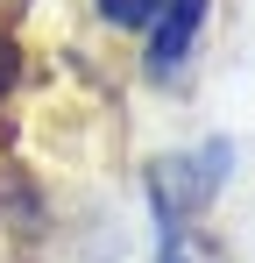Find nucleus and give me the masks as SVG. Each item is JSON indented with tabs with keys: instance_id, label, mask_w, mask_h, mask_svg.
<instances>
[{
	"instance_id": "obj_3",
	"label": "nucleus",
	"mask_w": 255,
	"mask_h": 263,
	"mask_svg": "<svg viewBox=\"0 0 255 263\" xmlns=\"http://www.w3.org/2000/svg\"><path fill=\"white\" fill-rule=\"evenodd\" d=\"M0 220L14 235H36L42 228V199H36V185H29V171H14V164H0Z\"/></svg>"
},
{
	"instance_id": "obj_2",
	"label": "nucleus",
	"mask_w": 255,
	"mask_h": 263,
	"mask_svg": "<svg viewBox=\"0 0 255 263\" xmlns=\"http://www.w3.org/2000/svg\"><path fill=\"white\" fill-rule=\"evenodd\" d=\"M199 22H206V0H163V22H156V50H149V64H156V71H170V64L192 50Z\"/></svg>"
},
{
	"instance_id": "obj_4",
	"label": "nucleus",
	"mask_w": 255,
	"mask_h": 263,
	"mask_svg": "<svg viewBox=\"0 0 255 263\" xmlns=\"http://www.w3.org/2000/svg\"><path fill=\"white\" fill-rule=\"evenodd\" d=\"M156 7H163V0H99V14H107L114 29H142Z\"/></svg>"
},
{
	"instance_id": "obj_5",
	"label": "nucleus",
	"mask_w": 255,
	"mask_h": 263,
	"mask_svg": "<svg viewBox=\"0 0 255 263\" xmlns=\"http://www.w3.org/2000/svg\"><path fill=\"white\" fill-rule=\"evenodd\" d=\"M163 263H213V249L206 242H192V235H177V228H170V256Z\"/></svg>"
},
{
	"instance_id": "obj_6",
	"label": "nucleus",
	"mask_w": 255,
	"mask_h": 263,
	"mask_svg": "<svg viewBox=\"0 0 255 263\" xmlns=\"http://www.w3.org/2000/svg\"><path fill=\"white\" fill-rule=\"evenodd\" d=\"M14 71H22V57H14V43H0V92L14 86Z\"/></svg>"
},
{
	"instance_id": "obj_1",
	"label": "nucleus",
	"mask_w": 255,
	"mask_h": 263,
	"mask_svg": "<svg viewBox=\"0 0 255 263\" xmlns=\"http://www.w3.org/2000/svg\"><path fill=\"white\" fill-rule=\"evenodd\" d=\"M220 171V157H163L156 171H149V192H156V214L177 228L184 206H199L206 199V178Z\"/></svg>"
}]
</instances>
